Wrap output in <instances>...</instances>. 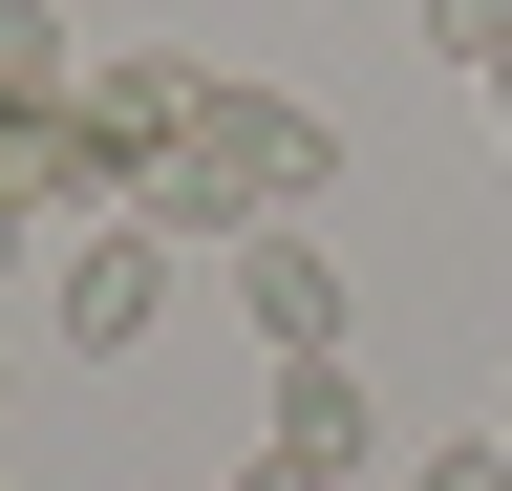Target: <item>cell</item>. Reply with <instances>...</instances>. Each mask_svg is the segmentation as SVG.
I'll return each instance as SVG.
<instances>
[{"instance_id": "7", "label": "cell", "mask_w": 512, "mask_h": 491, "mask_svg": "<svg viewBox=\"0 0 512 491\" xmlns=\"http://www.w3.org/2000/svg\"><path fill=\"white\" fill-rule=\"evenodd\" d=\"M427 43H448V65L491 86V65H512V0H427Z\"/></svg>"}, {"instance_id": "8", "label": "cell", "mask_w": 512, "mask_h": 491, "mask_svg": "<svg viewBox=\"0 0 512 491\" xmlns=\"http://www.w3.org/2000/svg\"><path fill=\"white\" fill-rule=\"evenodd\" d=\"M235 491H342V470H320V449H278V427H256V449H235Z\"/></svg>"}, {"instance_id": "4", "label": "cell", "mask_w": 512, "mask_h": 491, "mask_svg": "<svg viewBox=\"0 0 512 491\" xmlns=\"http://www.w3.org/2000/svg\"><path fill=\"white\" fill-rule=\"evenodd\" d=\"M192 107H214V65H171V43H128V65H86V129H107L128 171H171V150H192Z\"/></svg>"}, {"instance_id": "10", "label": "cell", "mask_w": 512, "mask_h": 491, "mask_svg": "<svg viewBox=\"0 0 512 491\" xmlns=\"http://www.w3.org/2000/svg\"><path fill=\"white\" fill-rule=\"evenodd\" d=\"M491 449H512V385H491Z\"/></svg>"}, {"instance_id": "3", "label": "cell", "mask_w": 512, "mask_h": 491, "mask_svg": "<svg viewBox=\"0 0 512 491\" xmlns=\"http://www.w3.org/2000/svg\"><path fill=\"white\" fill-rule=\"evenodd\" d=\"M235 299H256V342H278V363L342 342V257H320L299 214H256V235H235Z\"/></svg>"}, {"instance_id": "1", "label": "cell", "mask_w": 512, "mask_h": 491, "mask_svg": "<svg viewBox=\"0 0 512 491\" xmlns=\"http://www.w3.org/2000/svg\"><path fill=\"white\" fill-rule=\"evenodd\" d=\"M320 193H342V107H299V86H235V65H214L192 150H171V171H150L128 214H150L171 257H235L256 214H320Z\"/></svg>"}, {"instance_id": "5", "label": "cell", "mask_w": 512, "mask_h": 491, "mask_svg": "<svg viewBox=\"0 0 512 491\" xmlns=\"http://www.w3.org/2000/svg\"><path fill=\"white\" fill-rule=\"evenodd\" d=\"M278 449H320V470H363V449H384V406H363V363H342V342L278 363Z\"/></svg>"}, {"instance_id": "6", "label": "cell", "mask_w": 512, "mask_h": 491, "mask_svg": "<svg viewBox=\"0 0 512 491\" xmlns=\"http://www.w3.org/2000/svg\"><path fill=\"white\" fill-rule=\"evenodd\" d=\"M0 86H64V0H0Z\"/></svg>"}, {"instance_id": "11", "label": "cell", "mask_w": 512, "mask_h": 491, "mask_svg": "<svg viewBox=\"0 0 512 491\" xmlns=\"http://www.w3.org/2000/svg\"><path fill=\"white\" fill-rule=\"evenodd\" d=\"M491 129H512V65H491Z\"/></svg>"}, {"instance_id": "9", "label": "cell", "mask_w": 512, "mask_h": 491, "mask_svg": "<svg viewBox=\"0 0 512 491\" xmlns=\"http://www.w3.org/2000/svg\"><path fill=\"white\" fill-rule=\"evenodd\" d=\"M406 491H512V449H427V470H406Z\"/></svg>"}, {"instance_id": "2", "label": "cell", "mask_w": 512, "mask_h": 491, "mask_svg": "<svg viewBox=\"0 0 512 491\" xmlns=\"http://www.w3.org/2000/svg\"><path fill=\"white\" fill-rule=\"evenodd\" d=\"M171 321V235L150 214H86V257H64V363H128Z\"/></svg>"}]
</instances>
